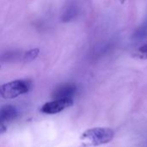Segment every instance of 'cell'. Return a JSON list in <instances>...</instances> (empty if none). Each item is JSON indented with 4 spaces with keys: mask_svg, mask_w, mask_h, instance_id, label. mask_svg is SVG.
Listing matches in <instances>:
<instances>
[{
    "mask_svg": "<svg viewBox=\"0 0 147 147\" xmlns=\"http://www.w3.org/2000/svg\"><path fill=\"white\" fill-rule=\"evenodd\" d=\"M135 57L140 59H147V42L140 46L134 53Z\"/></svg>",
    "mask_w": 147,
    "mask_h": 147,
    "instance_id": "obj_9",
    "label": "cell"
},
{
    "mask_svg": "<svg viewBox=\"0 0 147 147\" xmlns=\"http://www.w3.org/2000/svg\"><path fill=\"white\" fill-rule=\"evenodd\" d=\"M31 89V82L27 79L14 80L0 85V98L13 99L26 94Z\"/></svg>",
    "mask_w": 147,
    "mask_h": 147,
    "instance_id": "obj_2",
    "label": "cell"
},
{
    "mask_svg": "<svg viewBox=\"0 0 147 147\" xmlns=\"http://www.w3.org/2000/svg\"><path fill=\"white\" fill-rule=\"evenodd\" d=\"M39 53H40V50L38 48H34V49H31L24 53H22V60L24 61V62H29V61H32L34 59H35L38 55H39Z\"/></svg>",
    "mask_w": 147,
    "mask_h": 147,
    "instance_id": "obj_8",
    "label": "cell"
},
{
    "mask_svg": "<svg viewBox=\"0 0 147 147\" xmlns=\"http://www.w3.org/2000/svg\"><path fill=\"white\" fill-rule=\"evenodd\" d=\"M22 54L19 51H8L0 55V64L1 63H7V62H13L19 59H22Z\"/></svg>",
    "mask_w": 147,
    "mask_h": 147,
    "instance_id": "obj_7",
    "label": "cell"
},
{
    "mask_svg": "<svg viewBox=\"0 0 147 147\" xmlns=\"http://www.w3.org/2000/svg\"><path fill=\"white\" fill-rule=\"evenodd\" d=\"M73 105V99H58L46 102L40 109L47 115H55Z\"/></svg>",
    "mask_w": 147,
    "mask_h": 147,
    "instance_id": "obj_3",
    "label": "cell"
},
{
    "mask_svg": "<svg viewBox=\"0 0 147 147\" xmlns=\"http://www.w3.org/2000/svg\"><path fill=\"white\" fill-rule=\"evenodd\" d=\"M18 115V110L12 105H5L0 109V123L13 121Z\"/></svg>",
    "mask_w": 147,
    "mask_h": 147,
    "instance_id": "obj_6",
    "label": "cell"
},
{
    "mask_svg": "<svg viewBox=\"0 0 147 147\" xmlns=\"http://www.w3.org/2000/svg\"><path fill=\"white\" fill-rule=\"evenodd\" d=\"M79 13V9L78 6L77 5L76 3H68V4L65 6L63 13H62V16H61V20L63 22H72L73 20H75L78 16Z\"/></svg>",
    "mask_w": 147,
    "mask_h": 147,
    "instance_id": "obj_5",
    "label": "cell"
},
{
    "mask_svg": "<svg viewBox=\"0 0 147 147\" xmlns=\"http://www.w3.org/2000/svg\"><path fill=\"white\" fill-rule=\"evenodd\" d=\"M77 92V86L73 84H66L57 88L53 94V97L54 100L58 99H73Z\"/></svg>",
    "mask_w": 147,
    "mask_h": 147,
    "instance_id": "obj_4",
    "label": "cell"
},
{
    "mask_svg": "<svg viewBox=\"0 0 147 147\" xmlns=\"http://www.w3.org/2000/svg\"><path fill=\"white\" fill-rule=\"evenodd\" d=\"M115 132L109 127H94L86 130L80 137L83 146L86 147L99 146L113 140Z\"/></svg>",
    "mask_w": 147,
    "mask_h": 147,
    "instance_id": "obj_1",
    "label": "cell"
},
{
    "mask_svg": "<svg viewBox=\"0 0 147 147\" xmlns=\"http://www.w3.org/2000/svg\"><path fill=\"white\" fill-rule=\"evenodd\" d=\"M6 132V127L4 126V124L0 123V134L5 133Z\"/></svg>",
    "mask_w": 147,
    "mask_h": 147,
    "instance_id": "obj_10",
    "label": "cell"
}]
</instances>
